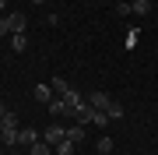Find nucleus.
I'll use <instances>...</instances> for the list:
<instances>
[{"label":"nucleus","instance_id":"6e6552de","mask_svg":"<svg viewBox=\"0 0 158 155\" xmlns=\"http://www.w3.org/2000/svg\"><path fill=\"white\" fill-rule=\"evenodd\" d=\"M35 99H39V102H46V106H49L53 99H56V92H53V85H35Z\"/></svg>","mask_w":158,"mask_h":155},{"label":"nucleus","instance_id":"39448f33","mask_svg":"<svg viewBox=\"0 0 158 155\" xmlns=\"http://www.w3.org/2000/svg\"><path fill=\"white\" fill-rule=\"evenodd\" d=\"M74 116H77V123H81V127H88V123H91V116H95V106L85 99V102L77 106V113H74Z\"/></svg>","mask_w":158,"mask_h":155},{"label":"nucleus","instance_id":"6ab92c4d","mask_svg":"<svg viewBox=\"0 0 158 155\" xmlns=\"http://www.w3.org/2000/svg\"><path fill=\"white\" fill-rule=\"evenodd\" d=\"M0 131H4V116H0Z\"/></svg>","mask_w":158,"mask_h":155},{"label":"nucleus","instance_id":"20e7f679","mask_svg":"<svg viewBox=\"0 0 158 155\" xmlns=\"http://www.w3.org/2000/svg\"><path fill=\"white\" fill-rule=\"evenodd\" d=\"M63 138H67V131H63L60 123H53V127H46V134H42V141H46V144H53V148H56V144H60Z\"/></svg>","mask_w":158,"mask_h":155},{"label":"nucleus","instance_id":"7ed1b4c3","mask_svg":"<svg viewBox=\"0 0 158 155\" xmlns=\"http://www.w3.org/2000/svg\"><path fill=\"white\" fill-rule=\"evenodd\" d=\"M85 99H88V102L95 106V109H106V113H109V106L116 102V99H113V95H106V92H88Z\"/></svg>","mask_w":158,"mask_h":155},{"label":"nucleus","instance_id":"0eeeda50","mask_svg":"<svg viewBox=\"0 0 158 155\" xmlns=\"http://www.w3.org/2000/svg\"><path fill=\"white\" fill-rule=\"evenodd\" d=\"M130 14L148 18V14H151V0H130Z\"/></svg>","mask_w":158,"mask_h":155},{"label":"nucleus","instance_id":"f3484780","mask_svg":"<svg viewBox=\"0 0 158 155\" xmlns=\"http://www.w3.org/2000/svg\"><path fill=\"white\" fill-rule=\"evenodd\" d=\"M109 116H113V120H119V116H123V106L113 102V106H109Z\"/></svg>","mask_w":158,"mask_h":155},{"label":"nucleus","instance_id":"1a4fd4ad","mask_svg":"<svg viewBox=\"0 0 158 155\" xmlns=\"http://www.w3.org/2000/svg\"><path fill=\"white\" fill-rule=\"evenodd\" d=\"M39 141V131L35 127H25V131H18V144H35Z\"/></svg>","mask_w":158,"mask_h":155},{"label":"nucleus","instance_id":"ddd939ff","mask_svg":"<svg viewBox=\"0 0 158 155\" xmlns=\"http://www.w3.org/2000/svg\"><path fill=\"white\" fill-rule=\"evenodd\" d=\"M53 152H56V155H74V141H70V138H63Z\"/></svg>","mask_w":158,"mask_h":155},{"label":"nucleus","instance_id":"423d86ee","mask_svg":"<svg viewBox=\"0 0 158 155\" xmlns=\"http://www.w3.org/2000/svg\"><path fill=\"white\" fill-rule=\"evenodd\" d=\"M49 113H53V116H74V109H70L67 102H63L60 95H56V99H53V102H49Z\"/></svg>","mask_w":158,"mask_h":155},{"label":"nucleus","instance_id":"9d476101","mask_svg":"<svg viewBox=\"0 0 158 155\" xmlns=\"http://www.w3.org/2000/svg\"><path fill=\"white\" fill-rule=\"evenodd\" d=\"M11 50H14V53L28 50V35H25V32H14V35H11Z\"/></svg>","mask_w":158,"mask_h":155},{"label":"nucleus","instance_id":"9b49d317","mask_svg":"<svg viewBox=\"0 0 158 155\" xmlns=\"http://www.w3.org/2000/svg\"><path fill=\"white\" fill-rule=\"evenodd\" d=\"M28 155H53V144H46V141L39 138L35 144H28Z\"/></svg>","mask_w":158,"mask_h":155},{"label":"nucleus","instance_id":"2eb2a0df","mask_svg":"<svg viewBox=\"0 0 158 155\" xmlns=\"http://www.w3.org/2000/svg\"><path fill=\"white\" fill-rule=\"evenodd\" d=\"M113 152V138H98V155H109Z\"/></svg>","mask_w":158,"mask_h":155},{"label":"nucleus","instance_id":"412c9836","mask_svg":"<svg viewBox=\"0 0 158 155\" xmlns=\"http://www.w3.org/2000/svg\"><path fill=\"white\" fill-rule=\"evenodd\" d=\"M11 155H21V152H18V148H14V152H11Z\"/></svg>","mask_w":158,"mask_h":155},{"label":"nucleus","instance_id":"f03ea898","mask_svg":"<svg viewBox=\"0 0 158 155\" xmlns=\"http://www.w3.org/2000/svg\"><path fill=\"white\" fill-rule=\"evenodd\" d=\"M0 141H4V144H11V148L18 144V116H14V113H7V116H4V131H0Z\"/></svg>","mask_w":158,"mask_h":155},{"label":"nucleus","instance_id":"4468645a","mask_svg":"<svg viewBox=\"0 0 158 155\" xmlns=\"http://www.w3.org/2000/svg\"><path fill=\"white\" fill-rule=\"evenodd\" d=\"M109 120H113V116H109L106 109H95V116H91V123H95V127H106Z\"/></svg>","mask_w":158,"mask_h":155},{"label":"nucleus","instance_id":"f257e3e1","mask_svg":"<svg viewBox=\"0 0 158 155\" xmlns=\"http://www.w3.org/2000/svg\"><path fill=\"white\" fill-rule=\"evenodd\" d=\"M25 25H28V18H25V14L7 11L4 18H0V39H4V35H14V32H25Z\"/></svg>","mask_w":158,"mask_h":155},{"label":"nucleus","instance_id":"f8f14e48","mask_svg":"<svg viewBox=\"0 0 158 155\" xmlns=\"http://www.w3.org/2000/svg\"><path fill=\"white\" fill-rule=\"evenodd\" d=\"M67 138H70L74 144H81V141H85V127H81V123H74L70 131H67Z\"/></svg>","mask_w":158,"mask_h":155},{"label":"nucleus","instance_id":"a211bd4d","mask_svg":"<svg viewBox=\"0 0 158 155\" xmlns=\"http://www.w3.org/2000/svg\"><path fill=\"white\" fill-rule=\"evenodd\" d=\"M4 7H7V0H0V11H4Z\"/></svg>","mask_w":158,"mask_h":155},{"label":"nucleus","instance_id":"dca6fc26","mask_svg":"<svg viewBox=\"0 0 158 155\" xmlns=\"http://www.w3.org/2000/svg\"><path fill=\"white\" fill-rule=\"evenodd\" d=\"M137 39H141V32L130 28V35H127V50H134V46H137Z\"/></svg>","mask_w":158,"mask_h":155},{"label":"nucleus","instance_id":"aec40b11","mask_svg":"<svg viewBox=\"0 0 158 155\" xmlns=\"http://www.w3.org/2000/svg\"><path fill=\"white\" fill-rule=\"evenodd\" d=\"M32 4H46V0H32Z\"/></svg>","mask_w":158,"mask_h":155}]
</instances>
